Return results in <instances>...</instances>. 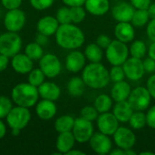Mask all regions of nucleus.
<instances>
[{"label": "nucleus", "instance_id": "1", "mask_svg": "<svg viewBox=\"0 0 155 155\" xmlns=\"http://www.w3.org/2000/svg\"><path fill=\"white\" fill-rule=\"evenodd\" d=\"M55 40L60 47L75 50L84 45V34L78 26L71 23L60 25L55 33Z\"/></svg>", "mask_w": 155, "mask_h": 155}, {"label": "nucleus", "instance_id": "2", "mask_svg": "<svg viewBox=\"0 0 155 155\" xmlns=\"http://www.w3.org/2000/svg\"><path fill=\"white\" fill-rule=\"evenodd\" d=\"M82 78L84 84L93 89H102L111 81L109 71L101 63H91L84 67Z\"/></svg>", "mask_w": 155, "mask_h": 155}, {"label": "nucleus", "instance_id": "3", "mask_svg": "<svg viewBox=\"0 0 155 155\" xmlns=\"http://www.w3.org/2000/svg\"><path fill=\"white\" fill-rule=\"evenodd\" d=\"M39 98L38 88L29 83L16 84L11 92V99L14 104L25 108L33 107Z\"/></svg>", "mask_w": 155, "mask_h": 155}, {"label": "nucleus", "instance_id": "4", "mask_svg": "<svg viewBox=\"0 0 155 155\" xmlns=\"http://www.w3.org/2000/svg\"><path fill=\"white\" fill-rule=\"evenodd\" d=\"M22 48L21 36L15 32H6L0 35V54L13 57L20 53Z\"/></svg>", "mask_w": 155, "mask_h": 155}, {"label": "nucleus", "instance_id": "5", "mask_svg": "<svg viewBox=\"0 0 155 155\" xmlns=\"http://www.w3.org/2000/svg\"><path fill=\"white\" fill-rule=\"evenodd\" d=\"M105 55L112 65H123L128 59L129 49L125 43L118 39L112 40L111 44L106 48Z\"/></svg>", "mask_w": 155, "mask_h": 155}, {"label": "nucleus", "instance_id": "6", "mask_svg": "<svg viewBox=\"0 0 155 155\" xmlns=\"http://www.w3.org/2000/svg\"><path fill=\"white\" fill-rule=\"evenodd\" d=\"M31 120V113L29 108L16 105L13 107L6 116L7 125L11 129L23 130L27 126Z\"/></svg>", "mask_w": 155, "mask_h": 155}, {"label": "nucleus", "instance_id": "7", "mask_svg": "<svg viewBox=\"0 0 155 155\" xmlns=\"http://www.w3.org/2000/svg\"><path fill=\"white\" fill-rule=\"evenodd\" d=\"M152 96L146 87L139 86L132 90L127 101L133 107L134 111H144L151 103Z\"/></svg>", "mask_w": 155, "mask_h": 155}, {"label": "nucleus", "instance_id": "8", "mask_svg": "<svg viewBox=\"0 0 155 155\" xmlns=\"http://www.w3.org/2000/svg\"><path fill=\"white\" fill-rule=\"evenodd\" d=\"M72 133L77 143H84L89 142L94 134V125L91 121H88L83 117H79L74 119V124Z\"/></svg>", "mask_w": 155, "mask_h": 155}, {"label": "nucleus", "instance_id": "9", "mask_svg": "<svg viewBox=\"0 0 155 155\" xmlns=\"http://www.w3.org/2000/svg\"><path fill=\"white\" fill-rule=\"evenodd\" d=\"M26 16L24 11L19 8L8 10L4 17V25L9 32H19L25 25Z\"/></svg>", "mask_w": 155, "mask_h": 155}, {"label": "nucleus", "instance_id": "10", "mask_svg": "<svg viewBox=\"0 0 155 155\" xmlns=\"http://www.w3.org/2000/svg\"><path fill=\"white\" fill-rule=\"evenodd\" d=\"M39 68L43 71L45 77L54 78L61 73L62 65L59 58L55 54L49 53L40 58Z\"/></svg>", "mask_w": 155, "mask_h": 155}, {"label": "nucleus", "instance_id": "11", "mask_svg": "<svg viewBox=\"0 0 155 155\" xmlns=\"http://www.w3.org/2000/svg\"><path fill=\"white\" fill-rule=\"evenodd\" d=\"M123 68H124L125 76L129 80H132V81L140 80L145 73L142 59L136 58L134 56H132L131 58H128L123 64Z\"/></svg>", "mask_w": 155, "mask_h": 155}, {"label": "nucleus", "instance_id": "12", "mask_svg": "<svg viewBox=\"0 0 155 155\" xmlns=\"http://www.w3.org/2000/svg\"><path fill=\"white\" fill-rule=\"evenodd\" d=\"M89 143L92 150L97 154L104 155L110 153L113 148V143L109 138V135H106L101 132L94 133L89 140Z\"/></svg>", "mask_w": 155, "mask_h": 155}, {"label": "nucleus", "instance_id": "13", "mask_svg": "<svg viewBox=\"0 0 155 155\" xmlns=\"http://www.w3.org/2000/svg\"><path fill=\"white\" fill-rule=\"evenodd\" d=\"M114 141L117 147L127 150L134 146L136 137L131 129L126 127H118L114 134Z\"/></svg>", "mask_w": 155, "mask_h": 155}, {"label": "nucleus", "instance_id": "14", "mask_svg": "<svg viewBox=\"0 0 155 155\" xmlns=\"http://www.w3.org/2000/svg\"><path fill=\"white\" fill-rule=\"evenodd\" d=\"M97 126L99 132L106 135H114L117 128L119 127V121L114 114L106 112L101 114L97 118Z\"/></svg>", "mask_w": 155, "mask_h": 155}, {"label": "nucleus", "instance_id": "15", "mask_svg": "<svg viewBox=\"0 0 155 155\" xmlns=\"http://www.w3.org/2000/svg\"><path fill=\"white\" fill-rule=\"evenodd\" d=\"M134 11L135 8L131 3L122 1L113 7L112 15L117 22H131Z\"/></svg>", "mask_w": 155, "mask_h": 155}, {"label": "nucleus", "instance_id": "16", "mask_svg": "<svg viewBox=\"0 0 155 155\" xmlns=\"http://www.w3.org/2000/svg\"><path fill=\"white\" fill-rule=\"evenodd\" d=\"M11 66L17 74H25L34 68V62L25 54L18 53L12 57Z\"/></svg>", "mask_w": 155, "mask_h": 155}, {"label": "nucleus", "instance_id": "17", "mask_svg": "<svg viewBox=\"0 0 155 155\" xmlns=\"http://www.w3.org/2000/svg\"><path fill=\"white\" fill-rule=\"evenodd\" d=\"M85 65V55L80 52L74 50L70 52L65 58V67L71 73H78Z\"/></svg>", "mask_w": 155, "mask_h": 155}, {"label": "nucleus", "instance_id": "18", "mask_svg": "<svg viewBox=\"0 0 155 155\" xmlns=\"http://www.w3.org/2000/svg\"><path fill=\"white\" fill-rule=\"evenodd\" d=\"M60 24L57 21L56 17L52 15H45L40 18L36 25V29L38 33L45 35L47 36H51L55 35Z\"/></svg>", "mask_w": 155, "mask_h": 155}, {"label": "nucleus", "instance_id": "19", "mask_svg": "<svg viewBox=\"0 0 155 155\" xmlns=\"http://www.w3.org/2000/svg\"><path fill=\"white\" fill-rule=\"evenodd\" d=\"M57 112V107L54 101L43 99L40 101L35 107V113L37 116L44 121L51 120L54 117Z\"/></svg>", "mask_w": 155, "mask_h": 155}, {"label": "nucleus", "instance_id": "20", "mask_svg": "<svg viewBox=\"0 0 155 155\" xmlns=\"http://www.w3.org/2000/svg\"><path fill=\"white\" fill-rule=\"evenodd\" d=\"M114 35L116 39L125 44L129 43L134 40L135 35L134 25L130 22H118L114 28Z\"/></svg>", "mask_w": 155, "mask_h": 155}, {"label": "nucleus", "instance_id": "21", "mask_svg": "<svg viewBox=\"0 0 155 155\" xmlns=\"http://www.w3.org/2000/svg\"><path fill=\"white\" fill-rule=\"evenodd\" d=\"M37 88L39 96H41L43 99L51 100L54 102L58 100V98L61 95L60 87L56 84L52 82H44Z\"/></svg>", "mask_w": 155, "mask_h": 155}, {"label": "nucleus", "instance_id": "22", "mask_svg": "<svg viewBox=\"0 0 155 155\" xmlns=\"http://www.w3.org/2000/svg\"><path fill=\"white\" fill-rule=\"evenodd\" d=\"M75 142L76 141L72 131L60 133L56 139V150L61 154H66L74 148Z\"/></svg>", "mask_w": 155, "mask_h": 155}, {"label": "nucleus", "instance_id": "23", "mask_svg": "<svg viewBox=\"0 0 155 155\" xmlns=\"http://www.w3.org/2000/svg\"><path fill=\"white\" fill-rule=\"evenodd\" d=\"M133 113H134V109L127 100L116 102V104L114 106V110H113V114L117 118V120L121 123L129 122Z\"/></svg>", "mask_w": 155, "mask_h": 155}, {"label": "nucleus", "instance_id": "24", "mask_svg": "<svg viewBox=\"0 0 155 155\" xmlns=\"http://www.w3.org/2000/svg\"><path fill=\"white\" fill-rule=\"evenodd\" d=\"M131 92H132L131 85L123 80L114 83V85L113 86L111 91V95L113 100H114L115 102H121V101L127 100Z\"/></svg>", "mask_w": 155, "mask_h": 155}, {"label": "nucleus", "instance_id": "25", "mask_svg": "<svg viewBox=\"0 0 155 155\" xmlns=\"http://www.w3.org/2000/svg\"><path fill=\"white\" fill-rule=\"evenodd\" d=\"M85 10L94 15H104L110 9L109 0H86Z\"/></svg>", "mask_w": 155, "mask_h": 155}, {"label": "nucleus", "instance_id": "26", "mask_svg": "<svg viewBox=\"0 0 155 155\" xmlns=\"http://www.w3.org/2000/svg\"><path fill=\"white\" fill-rule=\"evenodd\" d=\"M85 84L83 80V78L80 77H73L69 80L67 84V91L70 95L74 97H79L82 96L85 90Z\"/></svg>", "mask_w": 155, "mask_h": 155}, {"label": "nucleus", "instance_id": "27", "mask_svg": "<svg viewBox=\"0 0 155 155\" xmlns=\"http://www.w3.org/2000/svg\"><path fill=\"white\" fill-rule=\"evenodd\" d=\"M74 124V119L71 115H63L58 117L54 122V129L56 132L64 133L71 132Z\"/></svg>", "mask_w": 155, "mask_h": 155}, {"label": "nucleus", "instance_id": "28", "mask_svg": "<svg viewBox=\"0 0 155 155\" xmlns=\"http://www.w3.org/2000/svg\"><path fill=\"white\" fill-rule=\"evenodd\" d=\"M84 55L91 63H100L103 59V51L96 43L89 44L84 50Z\"/></svg>", "mask_w": 155, "mask_h": 155}, {"label": "nucleus", "instance_id": "29", "mask_svg": "<svg viewBox=\"0 0 155 155\" xmlns=\"http://www.w3.org/2000/svg\"><path fill=\"white\" fill-rule=\"evenodd\" d=\"M113 106V98L107 94H100L96 97L94 101V107L99 114H104L109 112Z\"/></svg>", "mask_w": 155, "mask_h": 155}, {"label": "nucleus", "instance_id": "30", "mask_svg": "<svg viewBox=\"0 0 155 155\" xmlns=\"http://www.w3.org/2000/svg\"><path fill=\"white\" fill-rule=\"evenodd\" d=\"M25 54L29 58H31L33 61L40 60V58L44 55L43 46H41L40 45H38L36 42L29 43L28 45H25Z\"/></svg>", "mask_w": 155, "mask_h": 155}, {"label": "nucleus", "instance_id": "31", "mask_svg": "<svg viewBox=\"0 0 155 155\" xmlns=\"http://www.w3.org/2000/svg\"><path fill=\"white\" fill-rule=\"evenodd\" d=\"M150 16L148 14L147 9H136L134 13L133 18H132V25L134 26L141 27L149 22Z\"/></svg>", "mask_w": 155, "mask_h": 155}, {"label": "nucleus", "instance_id": "32", "mask_svg": "<svg viewBox=\"0 0 155 155\" xmlns=\"http://www.w3.org/2000/svg\"><path fill=\"white\" fill-rule=\"evenodd\" d=\"M129 124L133 129H135V130L143 129L145 125H147L146 114H143V111H136L135 113H133L129 120Z\"/></svg>", "mask_w": 155, "mask_h": 155}, {"label": "nucleus", "instance_id": "33", "mask_svg": "<svg viewBox=\"0 0 155 155\" xmlns=\"http://www.w3.org/2000/svg\"><path fill=\"white\" fill-rule=\"evenodd\" d=\"M129 52L132 54V56L142 59L143 57L145 56L147 53V46L143 41L136 40L132 44Z\"/></svg>", "mask_w": 155, "mask_h": 155}, {"label": "nucleus", "instance_id": "34", "mask_svg": "<svg viewBox=\"0 0 155 155\" xmlns=\"http://www.w3.org/2000/svg\"><path fill=\"white\" fill-rule=\"evenodd\" d=\"M45 75L40 68H33L28 73V83L38 87L45 82Z\"/></svg>", "mask_w": 155, "mask_h": 155}, {"label": "nucleus", "instance_id": "35", "mask_svg": "<svg viewBox=\"0 0 155 155\" xmlns=\"http://www.w3.org/2000/svg\"><path fill=\"white\" fill-rule=\"evenodd\" d=\"M70 15H71L72 23L79 24L84 21V19L85 18L86 13L83 5H78V6L70 7Z\"/></svg>", "mask_w": 155, "mask_h": 155}, {"label": "nucleus", "instance_id": "36", "mask_svg": "<svg viewBox=\"0 0 155 155\" xmlns=\"http://www.w3.org/2000/svg\"><path fill=\"white\" fill-rule=\"evenodd\" d=\"M13 108V101L5 95H0V119L6 118Z\"/></svg>", "mask_w": 155, "mask_h": 155}, {"label": "nucleus", "instance_id": "37", "mask_svg": "<svg viewBox=\"0 0 155 155\" xmlns=\"http://www.w3.org/2000/svg\"><path fill=\"white\" fill-rule=\"evenodd\" d=\"M55 17L60 25H65V24L72 23L71 15H70V7L69 6L60 7L56 12Z\"/></svg>", "mask_w": 155, "mask_h": 155}, {"label": "nucleus", "instance_id": "38", "mask_svg": "<svg viewBox=\"0 0 155 155\" xmlns=\"http://www.w3.org/2000/svg\"><path fill=\"white\" fill-rule=\"evenodd\" d=\"M109 74H110V80L114 83L123 81L125 77L124 68L121 65H113L112 69L109 72Z\"/></svg>", "mask_w": 155, "mask_h": 155}, {"label": "nucleus", "instance_id": "39", "mask_svg": "<svg viewBox=\"0 0 155 155\" xmlns=\"http://www.w3.org/2000/svg\"><path fill=\"white\" fill-rule=\"evenodd\" d=\"M80 114H81V117H83V118H84V119H86L88 121H91V122L96 120L98 118V116H99L98 115L99 113L96 110V108L94 106H90V105L84 106L81 110Z\"/></svg>", "mask_w": 155, "mask_h": 155}, {"label": "nucleus", "instance_id": "40", "mask_svg": "<svg viewBox=\"0 0 155 155\" xmlns=\"http://www.w3.org/2000/svg\"><path fill=\"white\" fill-rule=\"evenodd\" d=\"M54 2V0H30L31 5L35 9L39 10V11L49 8L50 6H52Z\"/></svg>", "mask_w": 155, "mask_h": 155}, {"label": "nucleus", "instance_id": "41", "mask_svg": "<svg viewBox=\"0 0 155 155\" xmlns=\"http://www.w3.org/2000/svg\"><path fill=\"white\" fill-rule=\"evenodd\" d=\"M22 1L23 0H1V4L6 10H12L19 8L22 5Z\"/></svg>", "mask_w": 155, "mask_h": 155}, {"label": "nucleus", "instance_id": "42", "mask_svg": "<svg viewBox=\"0 0 155 155\" xmlns=\"http://www.w3.org/2000/svg\"><path fill=\"white\" fill-rule=\"evenodd\" d=\"M146 123L150 128L155 129V105L148 110L146 114Z\"/></svg>", "mask_w": 155, "mask_h": 155}, {"label": "nucleus", "instance_id": "43", "mask_svg": "<svg viewBox=\"0 0 155 155\" xmlns=\"http://www.w3.org/2000/svg\"><path fill=\"white\" fill-rule=\"evenodd\" d=\"M111 42H112V39L106 35H101L96 39V44L102 49H106L109 46V45L111 44Z\"/></svg>", "mask_w": 155, "mask_h": 155}, {"label": "nucleus", "instance_id": "44", "mask_svg": "<svg viewBox=\"0 0 155 155\" xmlns=\"http://www.w3.org/2000/svg\"><path fill=\"white\" fill-rule=\"evenodd\" d=\"M152 0H130L135 9H147Z\"/></svg>", "mask_w": 155, "mask_h": 155}, {"label": "nucleus", "instance_id": "45", "mask_svg": "<svg viewBox=\"0 0 155 155\" xmlns=\"http://www.w3.org/2000/svg\"><path fill=\"white\" fill-rule=\"evenodd\" d=\"M143 67H144V71L145 73H153L155 71V60L149 57L146 58L144 61H143Z\"/></svg>", "mask_w": 155, "mask_h": 155}, {"label": "nucleus", "instance_id": "46", "mask_svg": "<svg viewBox=\"0 0 155 155\" xmlns=\"http://www.w3.org/2000/svg\"><path fill=\"white\" fill-rule=\"evenodd\" d=\"M147 35L148 37L153 41L155 42V19H152L148 25H147Z\"/></svg>", "mask_w": 155, "mask_h": 155}, {"label": "nucleus", "instance_id": "47", "mask_svg": "<svg viewBox=\"0 0 155 155\" xmlns=\"http://www.w3.org/2000/svg\"><path fill=\"white\" fill-rule=\"evenodd\" d=\"M146 88L148 89L151 96L155 99V74L151 75L149 77L147 84H146Z\"/></svg>", "mask_w": 155, "mask_h": 155}, {"label": "nucleus", "instance_id": "48", "mask_svg": "<svg viewBox=\"0 0 155 155\" xmlns=\"http://www.w3.org/2000/svg\"><path fill=\"white\" fill-rule=\"evenodd\" d=\"M35 42L38 45H40L41 46H45L48 44V36L38 33V35H36V38H35Z\"/></svg>", "mask_w": 155, "mask_h": 155}, {"label": "nucleus", "instance_id": "49", "mask_svg": "<svg viewBox=\"0 0 155 155\" xmlns=\"http://www.w3.org/2000/svg\"><path fill=\"white\" fill-rule=\"evenodd\" d=\"M9 64V57L0 54V72L5 71Z\"/></svg>", "mask_w": 155, "mask_h": 155}, {"label": "nucleus", "instance_id": "50", "mask_svg": "<svg viewBox=\"0 0 155 155\" xmlns=\"http://www.w3.org/2000/svg\"><path fill=\"white\" fill-rule=\"evenodd\" d=\"M64 4L69 7L72 6H78V5H84L86 0H62Z\"/></svg>", "mask_w": 155, "mask_h": 155}, {"label": "nucleus", "instance_id": "51", "mask_svg": "<svg viewBox=\"0 0 155 155\" xmlns=\"http://www.w3.org/2000/svg\"><path fill=\"white\" fill-rule=\"evenodd\" d=\"M149 16L151 19H155V3H151V5H149V7L147 8Z\"/></svg>", "mask_w": 155, "mask_h": 155}, {"label": "nucleus", "instance_id": "52", "mask_svg": "<svg viewBox=\"0 0 155 155\" xmlns=\"http://www.w3.org/2000/svg\"><path fill=\"white\" fill-rule=\"evenodd\" d=\"M5 134H6V126L2 121V119H0V139L4 138Z\"/></svg>", "mask_w": 155, "mask_h": 155}, {"label": "nucleus", "instance_id": "53", "mask_svg": "<svg viewBox=\"0 0 155 155\" xmlns=\"http://www.w3.org/2000/svg\"><path fill=\"white\" fill-rule=\"evenodd\" d=\"M111 155H125V150L122 149V148H115L114 150H112L110 152Z\"/></svg>", "mask_w": 155, "mask_h": 155}, {"label": "nucleus", "instance_id": "54", "mask_svg": "<svg viewBox=\"0 0 155 155\" xmlns=\"http://www.w3.org/2000/svg\"><path fill=\"white\" fill-rule=\"evenodd\" d=\"M148 54H149V57L155 60V42H153V44L150 45L149 50H148Z\"/></svg>", "mask_w": 155, "mask_h": 155}, {"label": "nucleus", "instance_id": "55", "mask_svg": "<svg viewBox=\"0 0 155 155\" xmlns=\"http://www.w3.org/2000/svg\"><path fill=\"white\" fill-rule=\"evenodd\" d=\"M66 155H85V153L79 151V150H74V148L72 150H70Z\"/></svg>", "mask_w": 155, "mask_h": 155}, {"label": "nucleus", "instance_id": "56", "mask_svg": "<svg viewBox=\"0 0 155 155\" xmlns=\"http://www.w3.org/2000/svg\"><path fill=\"white\" fill-rule=\"evenodd\" d=\"M12 130V135L13 136H18L19 134H20V132H21V130H19V129H11Z\"/></svg>", "mask_w": 155, "mask_h": 155}, {"label": "nucleus", "instance_id": "57", "mask_svg": "<svg viewBox=\"0 0 155 155\" xmlns=\"http://www.w3.org/2000/svg\"><path fill=\"white\" fill-rule=\"evenodd\" d=\"M132 149H133V148L125 150V155H136L137 154V153H136V152H134V150H132Z\"/></svg>", "mask_w": 155, "mask_h": 155}, {"label": "nucleus", "instance_id": "58", "mask_svg": "<svg viewBox=\"0 0 155 155\" xmlns=\"http://www.w3.org/2000/svg\"><path fill=\"white\" fill-rule=\"evenodd\" d=\"M154 153H153V152H142V153H140V155H154Z\"/></svg>", "mask_w": 155, "mask_h": 155}]
</instances>
